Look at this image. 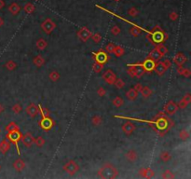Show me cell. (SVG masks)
<instances>
[{
	"instance_id": "6da1fadb",
	"label": "cell",
	"mask_w": 191,
	"mask_h": 179,
	"mask_svg": "<svg viewBox=\"0 0 191 179\" xmlns=\"http://www.w3.org/2000/svg\"><path fill=\"white\" fill-rule=\"evenodd\" d=\"M97 175L99 177L107 179V178H116L118 175V169L116 168L111 163H105L97 172Z\"/></svg>"
},
{
	"instance_id": "7a4b0ae2",
	"label": "cell",
	"mask_w": 191,
	"mask_h": 179,
	"mask_svg": "<svg viewBox=\"0 0 191 179\" xmlns=\"http://www.w3.org/2000/svg\"><path fill=\"white\" fill-rule=\"evenodd\" d=\"M63 171L66 172L68 175H74L79 171V165L75 161H69L64 164L63 166Z\"/></svg>"
},
{
	"instance_id": "3957f363",
	"label": "cell",
	"mask_w": 191,
	"mask_h": 179,
	"mask_svg": "<svg viewBox=\"0 0 191 179\" xmlns=\"http://www.w3.org/2000/svg\"><path fill=\"white\" fill-rule=\"evenodd\" d=\"M55 28H56V24H55V23L49 18L46 19L41 23V29L44 31V33H46L47 35L51 34V32Z\"/></svg>"
},
{
	"instance_id": "277c9868",
	"label": "cell",
	"mask_w": 191,
	"mask_h": 179,
	"mask_svg": "<svg viewBox=\"0 0 191 179\" xmlns=\"http://www.w3.org/2000/svg\"><path fill=\"white\" fill-rule=\"evenodd\" d=\"M7 138L11 140L13 143V144H15V146H16L17 149H18V153L20 154V149H19V146H18V142L21 140V138H22L21 132H20L19 130H15V131H12V132H8Z\"/></svg>"
},
{
	"instance_id": "5b68a950",
	"label": "cell",
	"mask_w": 191,
	"mask_h": 179,
	"mask_svg": "<svg viewBox=\"0 0 191 179\" xmlns=\"http://www.w3.org/2000/svg\"><path fill=\"white\" fill-rule=\"evenodd\" d=\"M78 37L79 38V40H81L82 42H87L88 40L92 37V32L87 27H81L80 29H78V31L77 33Z\"/></svg>"
},
{
	"instance_id": "8992f818",
	"label": "cell",
	"mask_w": 191,
	"mask_h": 179,
	"mask_svg": "<svg viewBox=\"0 0 191 179\" xmlns=\"http://www.w3.org/2000/svg\"><path fill=\"white\" fill-rule=\"evenodd\" d=\"M103 79L106 83L112 85L115 83L116 79H117V76L113 72L111 69H107L105 72L103 74Z\"/></svg>"
},
{
	"instance_id": "52a82bcc",
	"label": "cell",
	"mask_w": 191,
	"mask_h": 179,
	"mask_svg": "<svg viewBox=\"0 0 191 179\" xmlns=\"http://www.w3.org/2000/svg\"><path fill=\"white\" fill-rule=\"evenodd\" d=\"M178 110L177 105L173 101H170L169 103L165 105L163 114L164 115H173L174 113H176V111Z\"/></svg>"
},
{
	"instance_id": "ba28073f",
	"label": "cell",
	"mask_w": 191,
	"mask_h": 179,
	"mask_svg": "<svg viewBox=\"0 0 191 179\" xmlns=\"http://www.w3.org/2000/svg\"><path fill=\"white\" fill-rule=\"evenodd\" d=\"M39 125H40V127H41V129H43L44 131H49L53 127L54 122L51 117H43V120L40 121Z\"/></svg>"
},
{
	"instance_id": "9c48e42d",
	"label": "cell",
	"mask_w": 191,
	"mask_h": 179,
	"mask_svg": "<svg viewBox=\"0 0 191 179\" xmlns=\"http://www.w3.org/2000/svg\"><path fill=\"white\" fill-rule=\"evenodd\" d=\"M93 56L95 57V62L101 63V64H104V63H106L107 60H108L107 54L105 53L103 50H99L98 52H95V53L93 54Z\"/></svg>"
},
{
	"instance_id": "30bf717a",
	"label": "cell",
	"mask_w": 191,
	"mask_h": 179,
	"mask_svg": "<svg viewBox=\"0 0 191 179\" xmlns=\"http://www.w3.org/2000/svg\"><path fill=\"white\" fill-rule=\"evenodd\" d=\"M21 139H22V142L23 143V145L26 147H31L35 141V138L33 137L31 132H26L25 134H23L22 136Z\"/></svg>"
},
{
	"instance_id": "8fae6325",
	"label": "cell",
	"mask_w": 191,
	"mask_h": 179,
	"mask_svg": "<svg viewBox=\"0 0 191 179\" xmlns=\"http://www.w3.org/2000/svg\"><path fill=\"white\" fill-rule=\"evenodd\" d=\"M155 62H153L152 60L150 59H145L144 62L143 64H139V65H141L143 67V69L144 70V72H151L152 70H154L155 67Z\"/></svg>"
},
{
	"instance_id": "7c38bea8",
	"label": "cell",
	"mask_w": 191,
	"mask_h": 179,
	"mask_svg": "<svg viewBox=\"0 0 191 179\" xmlns=\"http://www.w3.org/2000/svg\"><path fill=\"white\" fill-rule=\"evenodd\" d=\"M135 131V125L130 121H127L122 125V132L126 135H130Z\"/></svg>"
},
{
	"instance_id": "4fadbf2b",
	"label": "cell",
	"mask_w": 191,
	"mask_h": 179,
	"mask_svg": "<svg viewBox=\"0 0 191 179\" xmlns=\"http://www.w3.org/2000/svg\"><path fill=\"white\" fill-rule=\"evenodd\" d=\"M139 175L144 178H153L155 176V172L151 168H142L139 170Z\"/></svg>"
},
{
	"instance_id": "5bb4252c",
	"label": "cell",
	"mask_w": 191,
	"mask_h": 179,
	"mask_svg": "<svg viewBox=\"0 0 191 179\" xmlns=\"http://www.w3.org/2000/svg\"><path fill=\"white\" fill-rule=\"evenodd\" d=\"M191 102V94L190 93H187L185 94L182 99L180 100V102L177 104V106L178 108H181V109H184Z\"/></svg>"
},
{
	"instance_id": "9a60e30c",
	"label": "cell",
	"mask_w": 191,
	"mask_h": 179,
	"mask_svg": "<svg viewBox=\"0 0 191 179\" xmlns=\"http://www.w3.org/2000/svg\"><path fill=\"white\" fill-rule=\"evenodd\" d=\"M25 111H26V113L31 117H35L38 114V106H37L35 104L31 103V104H29L27 105Z\"/></svg>"
},
{
	"instance_id": "2e32d148",
	"label": "cell",
	"mask_w": 191,
	"mask_h": 179,
	"mask_svg": "<svg viewBox=\"0 0 191 179\" xmlns=\"http://www.w3.org/2000/svg\"><path fill=\"white\" fill-rule=\"evenodd\" d=\"M187 61L185 55L182 52H179L173 57V63L176 65H183Z\"/></svg>"
},
{
	"instance_id": "e0dca14e",
	"label": "cell",
	"mask_w": 191,
	"mask_h": 179,
	"mask_svg": "<svg viewBox=\"0 0 191 179\" xmlns=\"http://www.w3.org/2000/svg\"><path fill=\"white\" fill-rule=\"evenodd\" d=\"M162 57H163V55L160 53L157 49H155V50H153L152 52L149 53L147 58L150 59V60H152L153 62L157 63V62H159V60H161Z\"/></svg>"
},
{
	"instance_id": "ac0fdd59",
	"label": "cell",
	"mask_w": 191,
	"mask_h": 179,
	"mask_svg": "<svg viewBox=\"0 0 191 179\" xmlns=\"http://www.w3.org/2000/svg\"><path fill=\"white\" fill-rule=\"evenodd\" d=\"M13 167L17 172L21 173L24 168H25V162H24L22 158H17L13 163Z\"/></svg>"
},
{
	"instance_id": "d6986e66",
	"label": "cell",
	"mask_w": 191,
	"mask_h": 179,
	"mask_svg": "<svg viewBox=\"0 0 191 179\" xmlns=\"http://www.w3.org/2000/svg\"><path fill=\"white\" fill-rule=\"evenodd\" d=\"M155 71H156V73H157L158 75L159 76H162L165 72H166V70H167V68L165 67L164 64L162 62H157V64H155V67H154Z\"/></svg>"
},
{
	"instance_id": "ffe728a7",
	"label": "cell",
	"mask_w": 191,
	"mask_h": 179,
	"mask_svg": "<svg viewBox=\"0 0 191 179\" xmlns=\"http://www.w3.org/2000/svg\"><path fill=\"white\" fill-rule=\"evenodd\" d=\"M11 148V143H9L7 139H3L0 143V152L2 154H6V153Z\"/></svg>"
},
{
	"instance_id": "44dd1931",
	"label": "cell",
	"mask_w": 191,
	"mask_h": 179,
	"mask_svg": "<svg viewBox=\"0 0 191 179\" xmlns=\"http://www.w3.org/2000/svg\"><path fill=\"white\" fill-rule=\"evenodd\" d=\"M125 156H126L127 160H128L129 161H130V162H134V161L138 158L137 152L135 151V150H133V149L129 150V151L126 153V155H125Z\"/></svg>"
},
{
	"instance_id": "7402d4cb",
	"label": "cell",
	"mask_w": 191,
	"mask_h": 179,
	"mask_svg": "<svg viewBox=\"0 0 191 179\" xmlns=\"http://www.w3.org/2000/svg\"><path fill=\"white\" fill-rule=\"evenodd\" d=\"M126 97L130 100V101H134L136 100V98L138 97V91H135L133 88L130 89L127 93H126Z\"/></svg>"
},
{
	"instance_id": "603a6c76",
	"label": "cell",
	"mask_w": 191,
	"mask_h": 179,
	"mask_svg": "<svg viewBox=\"0 0 191 179\" xmlns=\"http://www.w3.org/2000/svg\"><path fill=\"white\" fill-rule=\"evenodd\" d=\"M8 11L12 15H17L20 11H21V7H20L17 3H12V4L9 5Z\"/></svg>"
},
{
	"instance_id": "cb8c5ba5",
	"label": "cell",
	"mask_w": 191,
	"mask_h": 179,
	"mask_svg": "<svg viewBox=\"0 0 191 179\" xmlns=\"http://www.w3.org/2000/svg\"><path fill=\"white\" fill-rule=\"evenodd\" d=\"M141 93H142L143 97H144V98H149L150 96L152 95L153 93V91L152 90L149 88L148 86H144V87H142V89H141Z\"/></svg>"
},
{
	"instance_id": "d4e9b609",
	"label": "cell",
	"mask_w": 191,
	"mask_h": 179,
	"mask_svg": "<svg viewBox=\"0 0 191 179\" xmlns=\"http://www.w3.org/2000/svg\"><path fill=\"white\" fill-rule=\"evenodd\" d=\"M33 63L34 64L37 66V67H41L42 65L45 64V59L42 57V56L37 55L33 59Z\"/></svg>"
},
{
	"instance_id": "484cf974",
	"label": "cell",
	"mask_w": 191,
	"mask_h": 179,
	"mask_svg": "<svg viewBox=\"0 0 191 179\" xmlns=\"http://www.w3.org/2000/svg\"><path fill=\"white\" fill-rule=\"evenodd\" d=\"M36 46H37V48L39 50H44L45 49L47 48L48 42H47L44 38H39V39H37V43H36Z\"/></svg>"
},
{
	"instance_id": "4316f807",
	"label": "cell",
	"mask_w": 191,
	"mask_h": 179,
	"mask_svg": "<svg viewBox=\"0 0 191 179\" xmlns=\"http://www.w3.org/2000/svg\"><path fill=\"white\" fill-rule=\"evenodd\" d=\"M38 113H40V115H41L42 117H49L51 112H49V109L45 108V107H43L41 105H38Z\"/></svg>"
},
{
	"instance_id": "83f0119b",
	"label": "cell",
	"mask_w": 191,
	"mask_h": 179,
	"mask_svg": "<svg viewBox=\"0 0 191 179\" xmlns=\"http://www.w3.org/2000/svg\"><path fill=\"white\" fill-rule=\"evenodd\" d=\"M35 9H36V7H35L32 3L25 4V6H24V8H23V11L27 14H32L35 11Z\"/></svg>"
},
{
	"instance_id": "f1b7e54d",
	"label": "cell",
	"mask_w": 191,
	"mask_h": 179,
	"mask_svg": "<svg viewBox=\"0 0 191 179\" xmlns=\"http://www.w3.org/2000/svg\"><path fill=\"white\" fill-rule=\"evenodd\" d=\"M159 157H160V160H161L162 161H164V162H167V161H169L171 160V158H172L171 154L166 150H164V151H162L161 153H160Z\"/></svg>"
},
{
	"instance_id": "f546056e",
	"label": "cell",
	"mask_w": 191,
	"mask_h": 179,
	"mask_svg": "<svg viewBox=\"0 0 191 179\" xmlns=\"http://www.w3.org/2000/svg\"><path fill=\"white\" fill-rule=\"evenodd\" d=\"M5 67H6L8 70L9 71H13L17 68V64L14 62V61H11V60H9L8 61V62L6 63V64H5Z\"/></svg>"
},
{
	"instance_id": "4dcf8cb0",
	"label": "cell",
	"mask_w": 191,
	"mask_h": 179,
	"mask_svg": "<svg viewBox=\"0 0 191 179\" xmlns=\"http://www.w3.org/2000/svg\"><path fill=\"white\" fill-rule=\"evenodd\" d=\"M124 103V101L123 99L121 98V97H119V96H117V97H115L114 100L112 101V104L115 107H120Z\"/></svg>"
},
{
	"instance_id": "1f68e13d",
	"label": "cell",
	"mask_w": 191,
	"mask_h": 179,
	"mask_svg": "<svg viewBox=\"0 0 191 179\" xmlns=\"http://www.w3.org/2000/svg\"><path fill=\"white\" fill-rule=\"evenodd\" d=\"M116 57H121V56L125 53V50L122 47H120V46H116V49L114 50V52Z\"/></svg>"
},
{
	"instance_id": "d6a6232c",
	"label": "cell",
	"mask_w": 191,
	"mask_h": 179,
	"mask_svg": "<svg viewBox=\"0 0 191 179\" xmlns=\"http://www.w3.org/2000/svg\"><path fill=\"white\" fill-rule=\"evenodd\" d=\"M130 34L132 35L133 37H139V35H141V30L137 26H133L132 28L130 29Z\"/></svg>"
},
{
	"instance_id": "836d02e7",
	"label": "cell",
	"mask_w": 191,
	"mask_h": 179,
	"mask_svg": "<svg viewBox=\"0 0 191 179\" xmlns=\"http://www.w3.org/2000/svg\"><path fill=\"white\" fill-rule=\"evenodd\" d=\"M92 125H94V126H100L103 123V119H102V117L96 115L92 117Z\"/></svg>"
},
{
	"instance_id": "e575fe53",
	"label": "cell",
	"mask_w": 191,
	"mask_h": 179,
	"mask_svg": "<svg viewBox=\"0 0 191 179\" xmlns=\"http://www.w3.org/2000/svg\"><path fill=\"white\" fill-rule=\"evenodd\" d=\"M60 76H60V74L57 72V71H52V72H51V73H49V79H51V81H53V82L59 80L60 79Z\"/></svg>"
},
{
	"instance_id": "d590c367",
	"label": "cell",
	"mask_w": 191,
	"mask_h": 179,
	"mask_svg": "<svg viewBox=\"0 0 191 179\" xmlns=\"http://www.w3.org/2000/svg\"><path fill=\"white\" fill-rule=\"evenodd\" d=\"M103 68H104V64L101 63H98V62H95L92 65V69L95 73H100Z\"/></svg>"
},
{
	"instance_id": "8d00e7d4",
	"label": "cell",
	"mask_w": 191,
	"mask_h": 179,
	"mask_svg": "<svg viewBox=\"0 0 191 179\" xmlns=\"http://www.w3.org/2000/svg\"><path fill=\"white\" fill-rule=\"evenodd\" d=\"M116 46L117 45H116L115 43L109 42L106 46H105V52H106L107 53H113L115 49H116Z\"/></svg>"
},
{
	"instance_id": "74e56055",
	"label": "cell",
	"mask_w": 191,
	"mask_h": 179,
	"mask_svg": "<svg viewBox=\"0 0 191 179\" xmlns=\"http://www.w3.org/2000/svg\"><path fill=\"white\" fill-rule=\"evenodd\" d=\"M179 137H180V139L183 141L187 140L189 138V132L187 130H182L179 132Z\"/></svg>"
},
{
	"instance_id": "f35d334b",
	"label": "cell",
	"mask_w": 191,
	"mask_h": 179,
	"mask_svg": "<svg viewBox=\"0 0 191 179\" xmlns=\"http://www.w3.org/2000/svg\"><path fill=\"white\" fill-rule=\"evenodd\" d=\"M156 49H157L159 52L161 53L163 56L168 52V50H167V48L165 47V46L163 45V43H159V45L156 47Z\"/></svg>"
},
{
	"instance_id": "ab89813d",
	"label": "cell",
	"mask_w": 191,
	"mask_h": 179,
	"mask_svg": "<svg viewBox=\"0 0 191 179\" xmlns=\"http://www.w3.org/2000/svg\"><path fill=\"white\" fill-rule=\"evenodd\" d=\"M34 144H36L38 147H41L45 145V139L42 136H38L37 137L34 141Z\"/></svg>"
},
{
	"instance_id": "60d3db41",
	"label": "cell",
	"mask_w": 191,
	"mask_h": 179,
	"mask_svg": "<svg viewBox=\"0 0 191 179\" xmlns=\"http://www.w3.org/2000/svg\"><path fill=\"white\" fill-rule=\"evenodd\" d=\"M174 177H175L174 173L172 171H170V170H166L162 173V178H164V179H172V178H174Z\"/></svg>"
},
{
	"instance_id": "b9f144b4",
	"label": "cell",
	"mask_w": 191,
	"mask_h": 179,
	"mask_svg": "<svg viewBox=\"0 0 191 179\" xmlns=\"http://www.w3.org/2000/svg\"><path fill=\"white\" fill-rule=\"evenodd\" d=\"M90 38L92 39V41L94 43H100L101 42V40H102V37H101V35L98 34V33H95V34H92V37H90Z\"/></svg>"
},
{
	"instance_id": "7bdbcfd3",
	"label": "cell",
	"mask_w": 191,
	"mask_h": 179,
	"mask_svg": "<svg viewBox=\"0 0 191 179\" xmlns=\"http://www.w3.org/2000/svg\"><path fill=\"white\" fill-rule=\"evenodd\" d=\"M15 130H19L18 129V126H17V124L15 123V122H11L7 127H6V131L8 132H12V131H15Z\"/></svg>"
},
{
	"instance_id": "ee69618b",
	"label": "cell",
	"mask_w": 191,
	"mask_h": 179,
	"mask_svg": "<svg viewBox=\"0 0 191 179\" xmlns=\"http://www.w3.org/2000/svg\"><path fill=\"white\" fill-rule=\"evenodd\" d=\"M138 13H139V11H137V8H134V7L130 8L129 11H128V14L130 15V16H132V17H136L137 15H138Z\"/></svg>"
},
{
	"instance_id": "f6af8a7d",
	"label": "cell",
	"mask_w": 191,
	"mask_h": 179,
	"mask_svg": "<svg viewBox=\"0 0 191 179\" xmlns=\"http://www.w3.org/2000/svg\"><path fill=\"white\" fill-rule=\"evenodd\" d=\"M22 110H23V107H22V105H20V104H15V105L12 106V111L14 112L15 114L21 113Z\"/></svg>"
},
{
	"instance_id": "bcb514c9",
	"label": "cell",
	"mask_w": 191,
	"mask_h": 179,
	"mask_svg": "<svg viewBox=\"0 0 191 179\" xmlns=\"http://www.w3.org/2000/svg\"><path fill=\"white\" fill-rule=\"evenodd\" d=\"M114 84H115V86L117 87L118 89H122V88H124V86H125V82L122 79H116Z\"/></svg>"
},
{
	"instance_id": "7dc6e473",
	"label": "cell",
	"mask_w": 191,
	"mask_h": 179,
	"mask_svg": "<svg viewBox=\"0 0 191 179\" xmlns=\"http://www.w3.org/2000/svg\"><path fill=\"white\" fill-rule=\"evenodd\" d=\"M169 18H170V20H172V21H173V22L177 21L178 18H179V14L176 11H173L169 14Z\"/></svg>"
},
{
	"instance_id": "c3c4849f",
	"label": "cell",
	"mask_w": 191,
	"mask_h": 179,
	"mask_svg": "<svg viewBox=\"0 0 191 179\" xmlns=\"http://www.w3.org/2000/svg\"><path fill=\"white\" fill-rule=\"evenodd\" d=\"M111 34L113 35H118L120 34V28L118 26V25H114V26L111 28Z\"/></svg>"
},
{
	"instance_id": "681fc988",
	"label": "cell",
	"mask_w": 191,
	"mask_h": 179,
	"mask_svg": "<svg viewBox=\"0 0 191 179\" xmlns=\"http://www.w3.org/2000/svg\"><path fill=\"white\" fill-rule=\"evenodd\" d=\"M128 66H130V68H129L128 69V74H129V76H132V78H135V71H134V66H133V65H128Z\"/></svg>"
},
{
	"instance_id": "f907efd6",
	"label": "cell",
	"mask_w": 191,
	"mask_h": 179,
	"mask_svg": "<svg viewBox=\"0 0 191 179\" xmlns=\"http://www.w3.org/2000/svg\"><path fill=\"white\" fill-rule=\"evenodd\" d=\"M97 94H98V96H100V97H104V96H105V94H106V91H105L104 88H99L98 89V91H97Z\"/></svg>"
},
{
	"instance_id": "816d5d0a",
	"label": "cell",
	"mask_w": 191,
	"mask_h": 179,
	"mask_svg": "<svg viewBox=\"0 0 191 179\" xmlns=\"http://www.w3.org/2000/svg\"><path fill=\"white\" fill-rule=\"evenodd\" d=\"M181 76H185V78H189V76H191V72H190V70L188 68H184L183 70V73Z\"/></svg>"
},
{
	"instance_id": "f5cc1de1",
	"label": "cell",
	"mask_w": 191,
	"mask_h": 179,
	"mask_svg": "<svg viewBox=\"0 0 191 179\" xmlns=\"http://www.w3.org/2000/svg\"><path fill=\"white\" fill-rule=\"evenodd\" d=\"M162 63H163L164 66H165V67L167 68V69H168V68H170V67H171V65H172V63H171V61H170V60H168V59H166L165 61H163Z\"/></svg>"
},
{
	"instance_id": "db71d44e",
	"label": "cell",
	"mask_w": 191,
	"mask_h": 179,
	"mask_svg": "<svg viewBox=\"0 0 191 179\" xmlns=\"http://www.w3.org/2000/svg\"><path fill=\"white\" fill-rule=\"evenodd\" d=\"M142 84L141 83H137L136 85H135L134 87H133V89L135 90V91H141V89H142Z\"/></svg>"
},
{
	"instance_id": "11a10c76",
	"label": "cell",
	"mask_w": 191,
	"mask_h": 179,
	"mask_svg": "<svg viewBox=\"0 0 191 179\" xmlns=\"http://www.w3.org/2000/svg\"><path fill=\"white\" fill-rule=\"evenodd\" d=\"M5 7V2L3 1V0H0V9L3 8Z\"/></svg>"
},
{
	"instance_id": "9f6ffc18",
	"label": "cell",
	"mask_w": 191,
	"mask_h": 179,
	"mask_svg": "<svg viewBox=\"0 0 191 179\" xmlns=\"http://www.w3.org/2000/svg\"><path fill=\"white\" fill-rule=\"evenodd\" d=\"M3 24H4V20L1 17H0V27H2Z\"/></svg>"
},
{
	"instance_id": "6f0895ef",
	"label": "cell",
	"mask_w": 191,
	"mask_h": 179,
	"mask_svg": "<svg viewBox=\"0 0 191 179\" xmlns=\"http://www.w3.org/2000/svg\"><path fill=\"white\" fill-rule=\"evenodd\" d=\"M3 111H4V107H3V105L1 104H0V114H1Z\"/></svg>"
},
{
	"instance_id": "680465c9",
	"label": "cell",
	"mask_w": 191,
	"mask_h": 179,
	"mask_svg": "<svg viewBox=\"0 0 191 179\" xmlns=\"http://www.w3.org/2000/svg\"><path fill=\"white\" fill-rule=\"evenodd\" d=\"M114 1H115V2H119L120 0H114Z\"/></svg>"
},
{
	"instance_id": "91938a15",
	"label": "cell",
	"mask_w": 191,
	"mask_h": 179,
	"mask_svg": "<svg viewBox=\"0 0 191 179\" xmlns=\"http://www.w3.org/2000/svg\"><path fill=\"white\" fill-rule=\"evenodd\" d=\"M0 132H1V129H0Z\"/></svg>"
},
{
	"instance_id": "94428289",
	"label": "cell",
	"mask_w": 191,
	"mask_h": 179,
	"mask_svg": "<svg viewBox=\"0 0 191 179\" xmlns=\"http://www.w3.org/2000/svg\"><path fill=\"white\" fill-rule=\"evenodd\" d=\"M0 169H1V166H0Z\"/></svg>"
}]
</instances>
